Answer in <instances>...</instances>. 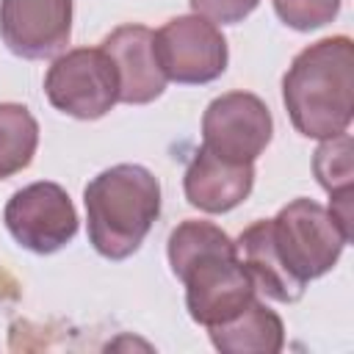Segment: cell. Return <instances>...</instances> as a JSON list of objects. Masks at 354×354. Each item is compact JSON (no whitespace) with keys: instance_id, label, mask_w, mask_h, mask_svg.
Instances as JSON below:
<instances>
[{"instance_id":"1","label":"cell","mask_w":354,"mask_h":354,"mask_svg":"<svg viewBox=\"0 0 354 354\" xmlns=\"http://www.w3.org/2000/svg\"><path fill=\"white\" fill-rule=\"evenodd\" d=\"M169 266L185 285L188 315L205 329L235 318L257 293L235 241L213 221L185 218L166 243Z\"/></svg>"},{"instance_id":"2","label":"cell","mask_w":354,"mask_h":354,"mask_svg":"<svg viewBox=\"0 0 354 354\" xmlns=\"http://www.w3.org/2000/svg\"><path fill=\"white\" fill-rule=\"evenodd\" d=\"M282 102L296 133L332 138L354 116V41L329 36L304 47L282 77Z\"/></svg>"},{"instance_id":"3","label":"cell","mask_w":354,"mask_h":354,"mask_svg":"<svg viewBox=\"0 0 354 354\" xmlns=\"http://www.w3.org/2000/svg\"><path fill=\"white\" fill-rule=\"evenodd\" d=\"M91 246L108 260L138 252L160 216V183L138 163H116L83 188Z\"/></svg>"},{"instance_id":"4","label":"cell","mask_w":354,"mask_h":354,"mask_svg":"<svg viewBox=\"0 0 354 354\" xmlns=\"http://www.w3.org/2000/svg\"><path fill=\"white\" fill-rule=\"evenodd\" d=\"M268 221L279 260L304 285L329 274L340 260V252L351 241V235L337 224L329 207L304 196L288 202Z\"/></svg>"},{"instance_id":"5","label":"cell","mask_w":354,"mask_h":354,"mask_svg":"<svg viewBox=\"0 0 354 354\" xmlns=\"http://www.w3.org/2000/svg\"><path fill=\"white\" fill-rule=\"evenodd\" d=\"M44 94L66 116L83 122L102 119L119 102V75L102 47H75L50 64Z\"/></svg>"},{"instance_id":"6","label":"cell","mask_w":354,"mask_h":354,"mask_svg":"<svg viewBox=\"0 0 354 354\" xmlns=\"http://www.w3.org/2000/svg\"><path fill=\"white\" fill-rule=\"evenodd\" d=\"M155 58L166 80L205 86L224 75L230 50L216 22L199 14H183L155 30Z\"/></svg>"},{"instance_id":"7","label":"cell","mask_w":354,"mask_h":354,"mask_svg":"<svg viewBox=\"0 0 354 354\" xmlns=\"http://www.w3.org/2000/svg\"><path fill=\"white\" fill-rule=\"evenodd\" d=\"M3 221L11 238L33 254H53L77 235V210L66 188L50 180L14 191L6 202Z\"/></svg>"},{"instance_id":"8","label":"cell","mask_w":354,"mask_h":354,"mask_svg":"<svg viewBox=\"0 0 354 354\" xmlns=\"http://www.w3.org/2000/svg\"><path fill=\"white\" fill-rule=\"evenodd\" d=\"M271 136V111L252 91H227L202 113V147L232 163H254Z\"/></svg>"},{"instance_id":"9","label":"cell","mask_w":354,"mask_h":354,"mask_svg":"<svg viewBox=\"0 0 354 354\" xmlns=\"http://www.w3.org/2000/svg\"><path fill=\"white\" fill-rule=\"evenodd\" d=\"M72 36V0H0V39L28 61L58 55Z\"/></svg>"},{"instance_id":"10","label":"cell","mask_w":354,"mask_h":354,"mask_svg":"<svg viewBox=\"0 0 354 354\" xmlns=\"http://www.w3.org/2000/svg\"><path fill=\"white\" fill-rule=\"evenodd\" d=\"M119 75V102L147 105L166 88V75L155 58V30L147 25H119L100 44Z\"/></svg>"},{"instance_id":"11","label":"cell","mask_w":354,"mask_h":354,"mask_svg":"<svg viewBox=\"0 0 354 354\" xmlns=\"http://www.w3.org/2000/svg\"><path fill=\"white\" fill-rule=\"evenodd\" d=\"M254 188V163H232L199 147L185 169L183 191L202 213H227L246 202Z\"/></svg>"},{"instance_id":"12","label":"cell","mask_w":354,"mask_h":354,"mask_svg":"<svg viewBox=\"0 0 354 354\" xmlns=\"http://www.w3.org/2000/svg\"><path fill=\"white\" fill-rule=\"evenodd\" d=\"M238 246V257L246 266V271L254 279V288L263 290L268 299L282 301V304H293L304 296V282H299L285 263L279 260L274 241H271V221L260 218L254 224H249L241 238L235 241Z\"/></svg>"},{"instance_id":"13","label":"cell","mask_w":354,"mask_h":354,"mask_svg":"<svg viewBox=\"0 0 354 354\" xmlns=\"http://www.w3.org/2000/svg\"><path fill=\"white\" fill-rule=\"evenodd\" d=\"M207 332L221 354H277L285 346L282 318L257 296L235 318L210 326Z\"/></svg>"},{"instance_id":"14","label":"cell","mask_w":354,"mask_h":354,"mask_svg":"<svg viewBox=\"0 0 354 354\" xmlns=\"http://www.w3.org/2000/svg\"><path fill=\"white\" fill-rule=\"evenodd\" d=\"M39 147V122L19 102H0V180L30 166Z\"/></svg>"},{"instance_id":"15","label":"cell","mask_w":354,"mask_h":354,"mask_svg":"<svg viewBox=\"0 0 354 354\" xmlns=\"http://www.w3.org/2000/svg\"><path fill=\"white\" fill-rule=\"evenodd\" d=\"M313 171L326 194L354 188V166H351V136L337 133L332 138H324L313 155Z\"/></svg>"},{"instance_id":"16","label":"cell","mask_w":354,"mask_h":354,"mask_svg":"<svg viewBox=\"0 0 354 354\" xmlns=\"http://www.w3.org/2000/svg\"><path fill=\"white\" fill-rule=\"evenodd\" d=\"M340 3L343 0H271L277 17L288 28L301 30V33L329 25L337 17Z\"/></svg>"},{"instance_id":"17","label":"cell","mask_w":354,"mask_h":354,"mask_svg":"<svg viewBox=\"0 0 354 354\" xmlns=\"http://www.w3.org/2000/svg\"><path fill=\"white\" fill-rule=\"evenodd\" d=\"M194 14L210 19V22H221V25H235L243 22L257 6L260 0H188Z\"/></svg>"}]
</instances>
